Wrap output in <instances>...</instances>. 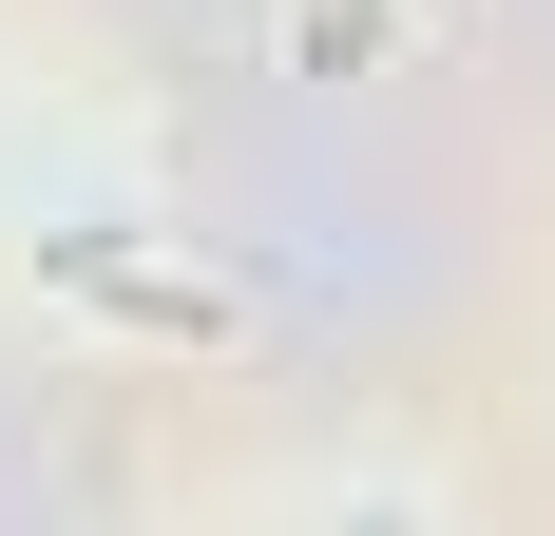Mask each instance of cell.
Masks as SVG:
<instances>
[{"label": "cell", "mask_w": 555, "mask_h": 536, "mask_svg": "<svg viewBox=\"0 0 555 536\" xmlns=\"http://www.w3.org/2000/svg\"><path fill=\"white\" fill-rule=\"evenodd\" d=\"M57 288H77V307H115V326H154V345H211V288H154V268H96V250H57Z\"/></svg>", "instance_id": "cell-1"}]
</instances>
